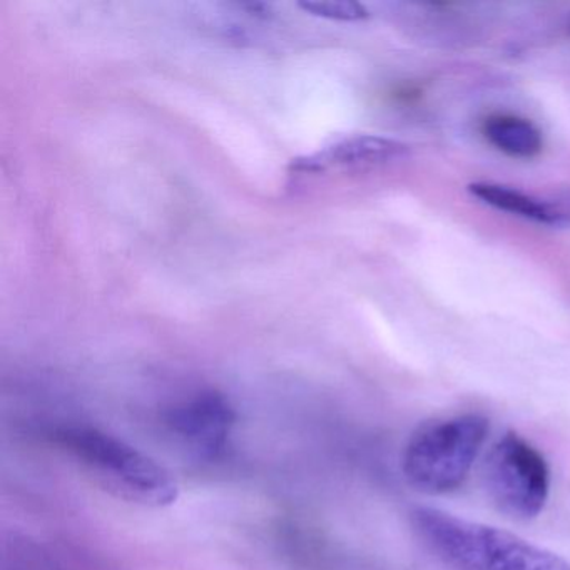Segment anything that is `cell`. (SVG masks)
<instances>
[{
  "mask_svg": "<svg viewBox=\"0 0 570 570\" xmlns=\"http://www.w3.org/2000/svg\"><path fill=\"white\" fill-rule=\"evenodd\" d=\"M412 523L419 539L459 570H570L566 559L515 533L442 510L416 509Z\"/></svg>",
  "mask_w": 570,
  "mask_h": 570,
  "instance_id": "6da1fadb",
  "label": "cell"
},
{
  "mask_svg": "<svg viewBox=\"0 0 570 570\" xmlns=\"http://www.w3.org/2000/svg\"><path fill=\"white\" fill-rule=\"evenodd\" d=\"M58 440L99 482L119 495L151 507L178 500L175 475L131 443L95 426H66Z\"/></svg>",
  "mask_w": 570,
  "mask_h": 570,
  "instance_id": "7a4b0ae2",
  "label": "cell"
},
{
  "mask_svg": "<svg viewBox=\"0 0 570 570\" xmlns=\"http://www.w3.org/2000/svg\"><path fill=\"white\" fill-rule=\"evenodd\" d=\"M489 430V420L476 413L420 426L403 450V475L410 485L425 493L459 489L472 470Z\"/></svg>",
  "mask_w": 570,
  "mask_h": 570,
  "instance_id": "3957f363",
  "label": "cell"
},
{
  "mask_svg": "<svg viewBox=\"0 0 570 570\" xmlns=\"http://www.w3.org/2000/svg\"><path fill=\"white\" fill-rule=\"evenodd\" d=\"M482 475L489 499L510 519H535L549 499L547 460L519 433H505L492 446Z\"/></svg>",
  "mask_w": 570,
  "mask_h": 570,
  "instance_id": "277c9868",
  "label": "cell"
},
{
  "mask_svg": "<svg viewBox=\"0 0 570 570\" xmlns=\"http://www.w3.org/2000/svg\"><path fill=\"white\" fill-rule=\"evenodd\" d=\"M235 406L218 392L196 393L166 413L169 432L203 459L225 453L236 426Z\"/></svg>",
  "mask_w": 570,
  "mask_h": 570,
  "instance_id": "5b68a950",
  "label": "cell"
},
{
  "mask_svg": "<svg viewBox=\"0 0 570 570\" xmlns=\"http://www.w3.org/2000/svg\"><path fill=\"white\" fill-rule=\"evenodd\" d=\"M409 153V146L395 139L380 138V136H353L335 142L309 158L296 159L292 168L299 173H318L330 166L385 165V163L405 158Z\"/></svg>",
  "mask_w": 570,
  "mask_h": 570,
  "instance_id": "8992f818",
  "label": "cell"
},
{
  "mask_svg": "<svg viewBox=\"0 0 570 570\" xmlns=\"http://www.w3.org/2000/svg\"><path fill=\"white\" fill-rule=\"evenodd\" d=\"M469 191L480 202L500 212L512 213L540 225L557 226V228L570 226V208L560 203L533 198L509 186L492 185V183H475L469 186Z\"/></svg>",
  "mask_w": 570,
  "mask_h": 570,
  "instance_id": "52a82bcc",
  "label": "cell"
},
{
  "mask_svg": "<svg viewBox=\"0 0 570 570\" xmlns=\"http://www.w3.org/2000/svg\"><path fill=\"white\" fill-rule=\"evenodd\" d=\"M483 135L490 145L512 158L529 159L542 151V135L539 129L515 116L490 118L483 128Z\"/></svg>",
  "mask_w": 570,
  "mask_h": 570,
  "instance_id": "ba28073f",
  "label": "cell"
},
{
  "mask_svg": "<svg viewBox=\"0 0 570 570\" xmlns=\"http://www.w3.org/2000/svg\"><path fill=\"white\" fill-rule=\"evenodd\" d=\"M298 6L308 14L332 19V21L356 22L370 16L365 6L352 0H308V2H299Z\"/></svg>",
  "mask_w": 570,
  "mask_h": 570,
  "instance_id": "9c48e42d",
  "label": "cell"
},
{
  "mask_svg": "<svg viewBox=\"0 0 570 570\" xmlns=\"http://www.w3.org/2000/svg\"><path fill=\"white\" fill-rule=\"evenodd\" d=\"M569 31H570V21H569Z\"/></svg>",
  "mask_w": 570,
  "mask_h": 570,
  "instance_id": "30bf717a",
  "label": "cell"
}]
</instances>
